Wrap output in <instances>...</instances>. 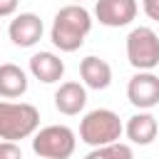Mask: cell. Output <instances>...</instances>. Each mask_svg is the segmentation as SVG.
Instances as JSON below:
<instances>
[{
	"mask_svg": "<svg viewBox=\"0 0 159 159\" xmlns=\"http://www.w3.org/2000/svg\"><path fill=\"white\" fill-rule=\"evenodd\" d=\"M89 30H92L89 10L82 7L80 2L65 5L55 12L52 27H50V40L62 52H75L84 45V37L89 35Z\"/></svg>",
	"mask_w": 159,
	"mask_h": 159,
	"instance_id": "6da1fadb",
	"label": "cell"
},
{
	"mask_svg": "<svg viewBox=\"0 0 159 159\" xmlns=\"http://www.w3.org/2000/svg\"><path fill=\"white\" fill-rule=\"evenodd\" d=\"M40 112L27 102H0V139L20 142L37 132Z\"/></svg>",
	"mask_w": 159,
	"mask_h": 159,
	"instance_id": "7a4b0ae2",
	"label": "cell"
},
{
	"mask_svg": "<svg viewBox=\"0 0 159 159\" xmlns=\"http://www.w3.org/2000/svg\"><path fill=\"white\" fill-rule=\"evenodd\" d=\"M122 132H124V124H122L119 114L112 109H104V107L87 112L80 122V139L84 144H89L92 149L119 142Z\"/></svg>",
	"mask_w": 159,
	"mask_h": 159,
	"instance_id": "3957f363",
	"label": "cell"
},
{
	"mask_svg": "<svg viewBox=\"0 0 159 159\" xmlns=\"http://www.w3.org/2000/svg\"><path fill=\"white\" fill-rule=\"evenodd\" d=\"M75 144V132L65 124H50L32 134V152L40 159H70Z\"/></svg>",
	"mask_w": 159,
	"mask_h": 159,
	"instance_id": "277c9868",
	"label": "cell"
},
{
	"mask_svg": "<svg viewBox=\"0 0 159 159\" xmlns=\"http://www.w3.org/2000/svg\"><path fill=\"white\" fill-rule=\"evenodd\" d=\"M127 60L137 72L159 65V35L152 27H134L127 35Z\"/></svg>",
	"mask_w": 159,
	"mask_h": 159,
	"instance_id": "5b68a950",
	"label": "cell"
},
{
	"mask_svg": "<svg viewBox=\"0 0 159 159\" xmlns=\"http://www.w3.org/2000/svg\"><path fill=\"white\" fill-rule=\"evenodd\" d=\"M127 99L139 109H152L159 104V77L152 70L137 72L127 84Z\"/></svg>",
	"mask_w": 159,
	"mask_h": 159,
	"instance_id": "8992f818",
	"label": "cell"
},
{
	"mask_svg": "<svg viewBox=\"0 0 159 159\" xmlns=\"http://www.w3.org/2000/svg\"><path fill=\"white\" fill-rule=\"evenodd\" d=\"M137 0H97L94 17L104 27H124L137 17Z\"/></svg>",
	"mask_w": 159,
	"mask_h": 159,
	"instance_id": "52a82bcc",
	"label": "cell"
},
{
	"mask_svg": "<svg viewBox=\"0 0 159 159\" xmlns=\"http://www.w3.org/2000/svg\"><path fill=\"white\" fill-rule=\"evenodd\" d=\"M42 32H45V25H42L40 15H35V12H20V15H15V20L7 27V35H10L12 45H17V47H32V45H37L42 40Z\"/></svg>",
	"mask_w": 159,
	"mask_h": 159,
	"instance_id": "ba28073f",
	"label": "cell"
},
{
	"mask_svg": "<svg viewBox=\"0 0 159 159\" xmlns=\"http://www.w3.org/2000/svg\"><path fill=\"white\" fill-rule=\"evenodd\" d=\"M87 104V87L80 82H62L55 92V109L60 114L75 117Z\"/></svg>",
	"mask_w": 159,
	"mask_h": 159,
	"instance_id": "9c48e42d",
	"label": "cell"
},
{
	"mask_svg": "<svg viewBox=\"0 0 159 159\" xmlns=\"http://www.w3.org/2000/svg\"><path fill=\"white\" fill-rule=\"evenodd\" d=\"M80 77H82V84L89 89H107L112 84V67L102 57L87 55L80 62Z\"/></svg>",
	"mask_w": 159,
	"mask_h": 159,
	"instance_id": "30bf717a",
	"label": "cell"
},
{
	"mask_svg": "<svg viewBox=\"0 0 159 159\" xmlns=\"http://www.w3.org/2000/svg\"><path fill=\"white\" fill-rule=\"evenodd\" d=\"M30 75L45 84L60 82L65 75V62L55 52H37L30 57Z\"/></svg>",
	"mask_w": 159,
	"mask_h": 159,
	"instance_id": "8fae6325",
	"label": "cell"
},
{
	"mask_svg": "<svg viewBox=\"0 0 159 159\" xmlns=\"http://www.w3.org/2000/svg\"><path fill=\"white\" fill-rule=\"evenodd\" d=\"M27 92V75L22 67L5 62L0 65V97L2 99H17Z\"/></svg>",
	"mask_w": 159,
	"mask_h": 159,
	"instance_id": "7c38bea8",
	"label": "cell"
},
{
	"mask_svg": "<svg viewBox=\"0 0 159 159\" xmlns=\"http://www.w3.org/2000/svg\"><path fill=\"white\" fill-rule=\"evenodd\" d=\"M127 137L132 144H139V147H147L157 139V119L149 114V112H139L134 117H129L127 127H124Z\"/></svg>",
	"mask_w": 159,
	"mask_h": 159,
	"instance_id": "4fadbf2b",
	"label": "cell"
},
{
	"mask_svg": "<svg viewBox=\"0 0 159 159\" xmlns=\"http://www.w3.org/2000/svg\"><path fill=\"white\" fill-rule=\"evenodd\" d=\"M84 159H134V152H132L129 144L112 142V144H104V147H94Z\"/></svg>",
	"mask_w": 159,
	"mask_h": 159,
	"instance_id": "5bb4252c",
	"label": "cell"
},
{
	"mask_svg": "<svg viewBox=\"0 0 159 159\" xmlns=\"http://www.w3.org/2000/svg\"><path fill=\"white\" fill-rule=\"evenodd\" d=\"M0 159H22V149L17 142H0Z\"/></svg>",
	"mask_w": 159,
	"mask_h": 159,
	"instance_id": "9a60e30c",
	"label": "cell"
},
{
	"mask_svg": "<svg viewBox=\"0 0 159 159\" xmlns=\"http://www.w3.org/2000/svg\"><path fill=\"white\" fill-rule=\"evenodd\" d=\"M142 7H144V15L154 22H159V0H142Z\"/></svg>",
	"mask_w": 159,
	"mask_h": 159,
	"instance_id": "2e32d148",
	"label": "cell"
},
{
	"mask_svg": "<svg viewBox=\"0 0 159 159\" xmlns=\"http://www.w3.org/2000/svg\"><path fill=\"white\" fill-rule=\"evenodd\" d=\"M17 2H20V0H0V17H10V15H15Z\"/></svg>",
	"mask_w": 159,
	"mask_h": 159,
	"instance_id": "e0dca14e",
	"label": "cell"
},
{
	"mask_svg": "<svg viewBox=\"0 0 159 159\" xmlns=\"http://www.w3.org/2000/svg\"><path fill=\"white\" fill-rule=\"evenodd\" d=\"M77 2H82V0H77Z\"/></svg>",
	"mask_w": 159,
	"mask_h": 159,
	"instance_id": "ac0fdd59",
	"label": "cell"
}]
</instances>
